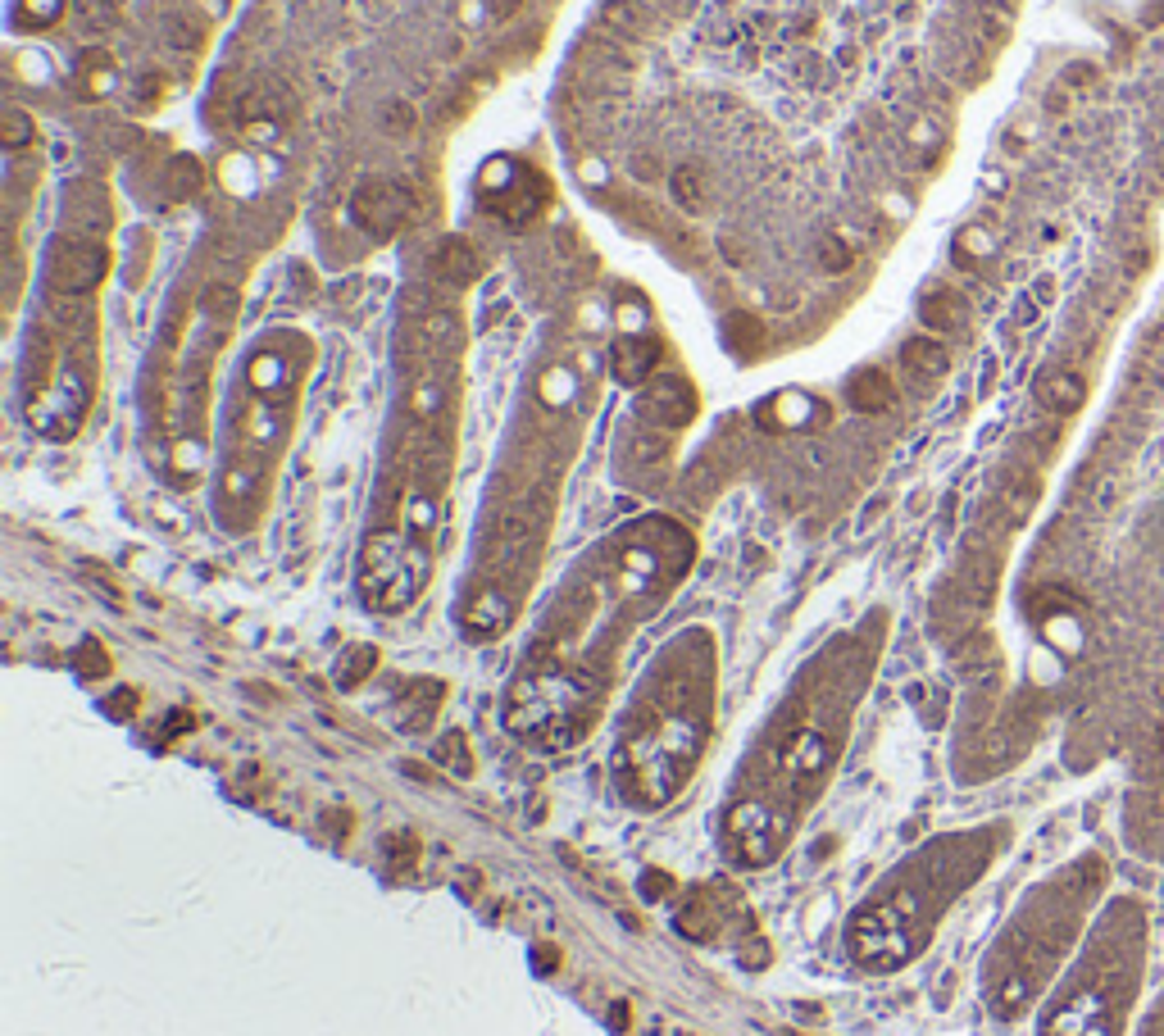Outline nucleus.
I'll list each match as a JSON object with an SVG mask.
<instances>
[{"label": "nucleus", "instance_id": "f257e3e1", "mask_svg": "<svg viewBox=\"0 0 1164 1036\" xmlns=\"http://www.w3.org/2000/svg\"><path fill=\"white\" fill-rule=\"evenodd\" d=\"M1105 887H1110V864L1087 850L1029 891L988 959V1005L996 1014L1019 1018L1051 977L1070 969L1092 918L1110 901Z\"/></svg>", "mask_w": 1164, "mask_h": 1036}, {"label": "nucleus", "instance_id": "f03ea898", "mask_svg": "<svg viewBox=\"0 0 1164 1036\" xmlns=\"http://www.w3.org/2000/svg\"><path fill=\"white\" fill-rule=\"evenodd\" d=\"M1151 959V909L1110 895L1042 1014V1036H1124Z\"/></svg>", "mask_w": 1164, "mask_h": 1036}, {"label": "nucleus", "instance_id": "7ed1b4c3", "mask_svg": "<svg viewBox=\"0 0 1164 1036\" xmlns=\"http://www.w3.org/2000/svg\"><path fill=\"white\" fill-rule=\"evenodd\" d=\"M1001 827H974L933 841L879 905H869L851 928V950L865 969H901L928 936L941 909H951L1001 854Z\"/></svg>", "mask_w": 1164, "mask_h": 1036}, {"label": "nucleus", "instance_id": "20e7f679", "mask_svg": "<svg viewBox=\"0 0 1164 1036\" xmlns=\"http://www.w3.org/2000/svg\"><path fill=\"white\" fill-rule=\"evenodd\" d=\"M428 583V550L405 542L396 532H378L368 536L364 555H360V591L374 610L391 614L405 610L409 600Z\"/></svg>", "mask_w": 1164, "mask_h": 1036}, {"label": "nucleus", "instance_id": "39448f33", "mask_svg": "<svg viewBox=\"0 0 1164 1036\" xmlns=\"http://www.w3.org/2000/svg\"><path fill=\"white\" fill-rule=\"evenodd\" d=\"M478 196H483V205L501 218V224L524 228L542 214L546 183L518 160H491L483 169V183H478Z\"/></svg>", "mask_w": 1164, "mask_h": 1036}, {"label": "nucleus", "instance_id": "423d86ee", "mask_svg": "<svg viewBox=\"0 0 1164 1036\" xmlns=\"http://www.w3.org/2000/svg\"><path fill=\"white\" fill-rule=\"evenodd\" d=\"M351 218L360 224L368 237L387 241L396 232H405L415 224V196L401 183H387V177H374V183H360L351 196Z\"/></svg>", "mask_w": 1164, "mask_h": 1036}, {"label": "nucleus", "instance_id": "0eeeda50", "mask_svg": "<svg viewBox=\"0 0 1164 1036\" xmlns=\"http://www.w3.org/2000/svg\"><path fill=\"white\" fill-rule=\"evenodd\" d=\"M109 273V251L96 241H64L60 251L50 255L46 265V282L55 287V292H91L96 282H101Z\"/></svg>", "mask_w": 1164, "mask_h": 1036}, {"label": "nucleus", "instance_id": "6e6552de", "mask_svg": "<svg viewBox=\"0 0 1164 1036\" xmlns=\"http://www.w3.org/2000/svg\"><path fill=\"white\" fill-rule=\"evenodd\" d=\"M641 414L660 427H682V423H692V414H696V396L682 378H660L641 396Z\"/></svg>", "mask_w": 1164, "mask_h": 1036}, {"label": "nucleus", "instance_id": "1a4fd4ad", "mask_svg": "<svg viewBox=\"0 0 1164 1036\" xmlns=\"http://www.w3.org/2000/svg\"><path fill=\"white\" fill-rule=\"evenodd\" d=\"M655 341H647V337H623V341H614V355H610V368H614V378H619L623 386H641L655 373Z\"/></svg>", "mask_w": 1164, "mask_h": 1036}, {"label": "nucleus", "instance_id": "9d476101", "mask_svg": "<svg viewBox=\"0 0 1164 1036\" xmlns=\"http://www.w3.org/2000/svg\"><path fill=\"white\" fill-rule=\"evenodd\" d=\"M846 400H851L860 414H883L896 400V386L887 382V373L865 368V373H855V378H851V386H846Z\"/></svg>", "mask_w": 1164, "mask_h": 1036}, {"label": "nucleus", "instance_id": "9b49d317", "mask_svg": "<svg viewBox=\"0 0 1164 1036\" xmlns=\"http://www.w3.org/2000/svg\"><path fill=\"white\" fill-rule=\"evenodd\" d=\"M901 364H906L910 378L933 382L947 373V345L937 337H914V341H906V351H901Z\"/></svg>", "mask_w": 1164, "mask_h": 1036}, {"label": "nucleus", "instance_id": "f8f14e48", "mask_svg": "<svg viewBox=\"0 0 1164 1036\" xmlns=\"http://www.w3.org/2000/svg\"><path fill=\"white\" fill-rule=\"evenodd\" d=\"M437 273H442L446 282H473L478 273H483V259H478V246L469 241H446V251L437 255Z\"/></svg>", "mask_w": 1164, "mask_h": 1036}, {"label": "nucleus", "instance_id": "ddd939ff", "mask_svg": "<svg viewBox=\"0 0 1164 1036\" xmlns=\"http://www.w3.org/2000/svg\"><path fill=\"white\" fill-rule=\"evenodd\" d=\"M1083 396H1087V386H1083V378H1074V373H1056V378L1042 382V400H1046V409H1056V414H1074L1083 405Z\"/></svg>", "mask_w": 1164, "mask_h": 1036}, {"label": "nucleus", "instance_id": "4468645a", "mask_svg": "<svg viewBox=\"0 0 1164 1036\" xmlns=\"http://www.w3.org/2000/svg\"><path fill=\"white\" fill-rule=\"evenodd\" d=\"M378 664V651L374 646H351L346 655H341V664H337V686H355L360 678H368V669Z\"/></svg>", "mask_w": 1164, "mask_h": 1036}, {"label": "nucleus", "instance_id": "2eb2a0df", "mask_svg": "<svg viewBox=\"0 0 1164 1036\" xmlns=\"http://www.w3.org/2000/svg\"><path fill=\"white\" fill-rule=\"evenodd\" d=\"M0 142H5L9 150H23L37 142V123L23 114V109H5V119H0Z\"/></svg>", "mask_w": 1164, "mask_h": 1036}, {"label": "nucleus", "instance_id": "dca6fc26", "mask_svg": "<svg viewBox=\"0 0 1164 1036\" xmlns=\"http://www.w3.org/2000/svg\"><path fill=\"white\" fill-rule=\"evenodd\" d=\"M955 319H960V300L947 296V292H933L924 300V323L928 327H951Z\"/></svg>", "mask_w": 1164, "mask_h": 1036}, {"label": "nucleus", "instance_id": "f3484780", "mask_svg": "<svg viewBox=\"0 0 1164 1036\" xmlns=\"http://www.w3.org/2000/svg\"><path fill=\"white\" fill-rule=\"evenodd\" d=\"M173 196H191V191L200 187V169H196V160H173Z\"/></svg>", "mask_w": 1164, "mask_h": 1036}, {"label": "nucleus", "instance_id": "a211bd4d", "mask_svg": "<svg viewBox=\"0 0 1164 1036\" xmlns=\"http://www.w3.org/2000/svg\"><path fill=\"white\" fill-rule=\"evenodd\" d=\"M60 9H64L60 0H23V23H41V27H46V23L60 19Z\"/></svg>", "mask_w": 1164, "mask_h": 1036}, {"label": "nucleus", "instance_id": "6ab92c4d", "mask_svg": "<svg viewBox=\"0 0 1164 1036\" xmlns=\"http://www.w3.org/2000/svg\"><path fill=\"white\" fill-rule=\"evenodd\" d=\"M78 669H82V678H101V673H109V659L101 655V646L87 641L78 651Z\"/></svg>", "mask_w": 1164, "mask_h": 1036}, {"label": "nucleus", "instance_id": "aec40b11", "mask_svg": "<svg viewBox=\"0 0 1164 1036\" xmlns=\"http://www.w3.org/2000/svg\"><path fill=\"white\" fill-rule=\"evenodd\" d=\"M1142 1036H1164V996H1160V1005L1151 1010V1018H1146V1028H1142Z\"/></svg>", "mask_w": 1164, "mask_h": 1036}]
</instances>
